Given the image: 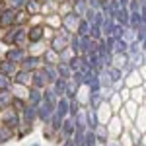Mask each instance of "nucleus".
Segmentation results:
<instances>
[{
  "mask_svg": "<svg viewBox=\"0 0 146 146\" xmlns=\"http://www.w3.org/2000/svg\"><path fill=\"white\" fill-rule=\"evenodd\" d=\"M25 27L27 25H12L8 29H4V33L0 37V43L6 47L18 45V47H25L27 45V35H25Z\"/></svg>",
  "mask_w": 146,
  "mask_h": 146,
  "instance_id": "obj_1",
  "label": "nucleus"
},
{
  "mask_svg": "<svg viewBox=\"0 0 146 146\" xmlns=\"http://www.w3.org/2000/svg\"><path fill=\"white\" fill-rule=\"evenodd\" d=\"M0 125L2 127H8V129H12L16 133L22 127V117H20V113L14 111L12 107H6V109L0 111Z\"/></svg>",
  "mask_w": 146,
  "mask_h": 146,
  "instance_id": "obj_2",
  "label": "nucleus"
},
{
  "mask_svg": "<svg viewBox=\"0 0 146 146\" xmlns=\"http://www.w3.org/2000/svg\"><path fill=\"white\" fill-rule=\"evenodd\" d=\"M25 35H27V45H39L45 39V25L43 23H29L25 27Z\"/></svg>",
  "mask_w": 146,
  "mask_h": 146,
  "instance_id": "obj_3",
  "label": "nucleus"
},
{
  "mask_svg": "<svg viewBox=\"0 0 146 146\" xmlns=\"http://www.w3.org/2000/svg\"><path fill=\"white\" fill-rule=\"evenodd\" d=\"M123 82H125V88H129V90L144 86V68H140V72H138V68H133L129 74L123 76Z\"/></svg>",
  "mask_w": 146,
  "mask_h": 146,
  "instance_id": "obj_4",
  "label": "nucleus"
},
{
  "mask_svg": "<svg viewBox=\"0 0 146 146\" xmlns=\"http://www.w3.org/2000/svg\"><path fill=\"white\" fill-rule=\"evenodd\" d=\"M25 55H27V47L12 45V47H8V49L4 51V56H2V58H6V60H10V62H16V64H20Z\"/></svg>",
  "mask_w": 146,
  "mask_h": 146,
  "instance_id": "obj_5",
  "label": "nucleus"
},
{
  "mask_svg": "<svg viewBox=\"0 0 146 146\" xmlns=\"http://www.w3.org/2000/svg\"><path fill=\"white\" fill-rule=\"evenodd\" d=\"M16 18H18V10L6 6L4 12H2V16H0V29L4 31V29L12 27V25H16Z\"/></svg>",
  "mask_w": 146,
  "mask_h": 146,
  "instance_id": "obj_6",
  "label": "nucleus"
},
{
  "mask_svg": "<svg viewBox=\"0 0 146 146\" xmlns=\"http://www.w3.org/2000/svg\"><path fill=\"white\" fill-rule=\"evenodd\" d=\"M55 113V103H49V101L41 100V103L37 105V121L47 123L51 119V115Z\"/></svg>",
  "mask_w": 146,
  "mask_h": 146,
  "instance_id": "obj_7",
  "label": "nucleus"
},
{
  "mask_svg": "<svg viewBox=\"0 0 146 146\" xmlns=\"http://www.w3.org/2000/svg\"><path fill=\"white\" fill-rule=\"evenodd\" d=\"M41 64H43V62H41V56H39V55H31V53H27L18 66L23 68V70H27V72H33V70H37V68H41Z\"/></svg>",
  "mask_w": 146,
  "mask_h": 146,
  "instance_id": "obj_8",
  "label": "nucleus"
},
{
  "mask_svg": "<svg viewBox=\"0 0 146 146\" xmlns=\"http://www.w3.org/2000/svg\"><path fill=\"white\" fill-rule=\"evenodd\" d=\"M78 20H80V16L76 14V12H68V14H64V16H60V27L66 29V31H70V33H74Z\"/></svg>",
  "mask_w": 146,
  "mask_h": 146,
  "instance_id": "obj_9",
  "label": "nucleus"
},
{
  "mask_svg": "<svg viewBox=\"0 0 146 146\" xmlns=\"http://www.w3.org/2000/svg\"><path fill=\"white\" fill-rule=\"evenodd\" d=\"M20 117H22V125H29V127H33V123L37 121V107L27 103V105L22 109Z\"/></svg>",
  "mask_w": 146,
  "mask_h": 146,
  "instance_id": "obj_10",
  "label": "nucleus"
},
{
  "mask_svg": "<svg viewBox=\"0 0 146 146\" xmlns=\"http://www.w3.org/2000/svg\"><path fill=\"white\" fill-rule=\"evenodd\" d=\"M12 84L29 88V84H31V72H27V70H23V68H18L16 74L12 76Z\"/></svg>",
  "mask_w": 146,
  "mask_h": 146,
  "instance_id": "obj_11",
  "label": "nucleus"
},
{
  "mask_svg": "<svg viewBox=\"0 0 146 146\" xmlns=\"http://www.w3.org/2000/svg\"><path fill=\"white\" fill-rule=\"evenodd\" d=\"M29 86H31V88H37V90H43V88L49 86V80H47L45 72H43L41 68H37V70L31 72V84H29Z\"/></svg>",
  "mask_w": 146,
  "mask_h": 146,
  "instance_id": "obj_12",
  "label": "nucleus"
},
{
  "mask_svg": "<svg viewBox=\"0 0 146 146\" xmlns=\"http://www.w3.org/2000/svg\"><path fill=\"white\" fill-rule=\"evenodd\" d=\"M96 115H98V121L101 125H107V121L113 117V111H111V107H109V103L107 101H101L100 107L96 109Z\"/></svg>",
  "mask_w": 146,
  "mask_h": 146,
  "instance_id": "obj_13",
  "label": "nucleus"
},
{
  "mask_svg": "<svg viewBox=\"0 0 146 146\" xmlns=\"http://www.w3.org/2000/svg\"><path fill=\"white\" fill-rule=\"evenodd\" d=\"M140 23H146V12H129V25L131 29H136Z\"/></svg>",
  "mask_w": 146,
  "mask_h": 146,
  "instance_id": "obj_14",
  "label": "nucleus"
},
{
  "mask_svg": "<svg viewBox=\"0 0 146 146\" xmlns=\"http://www.w3.org/2000/svg\"><path fill=\"white\" fill-rule=\"evenodd\" d=\"M94 135H96V140H98V146H103L109 142V133H107V127L105 125H98L94 129Z\"/></svg>",
  "mask_w": 146,
  "mask_h": 146,
  "instance_id": "obj_15",
  "label": "nucleus"
},
{
  "mask_svg": "<svg viewBox=\"0 0 146 146\" xmlns=\"http://www.w3.org/2000/svg\"><path fill=\"white\" fill-rule=\"evenodd\" d=\"M43 100V96H41V90H37V88H27V94H25V103H29V105H39Z\"/></svg>",
  "mask_w": 146,
  "mask_h": 146,
  "instance_id": "obj_16",
  "label": "nucleus"
},
{
  "mask_svg": "<svg viewBox=\"0 0 146 146\" xmlns=\"http://www.w3.org/2000/svg\"><path fill=\"white\" fill-rule=\"evenodd\" d=\"M68 105H70V100H66L64 96L62 98H58L56 100V103H55V113L58 115V117H68Z\"/></svg>",
  "mask_w": 146,
  "mask_h": 146,
  "instance_id": "obj_17",
  "label": "nucleus"
},
{
  "mask_svg": "<svg viewBox=\"0 0 146 146\" xmlns=\"http://www.w3.org/2000/svg\"><path fill=\"white\" fill-rule=\"evenodd\" d=\"M113 20H115L117 25L127 27V25H129V10H127V8H117L115 14H113Z\"/></svg>",
  "mask_w": 146,
  "mask_h": 146,
  "instance_id": "obj_18",
  "label": "nucleus"
},
{
  "mask_svg": "<svg viewBox=\"0 0 146 146\" xmlns=\"http://www.w3.org/2000/svg\"><path fill=\"white\" fill-rule=\"evenodd\" d=\"M39 56H41V62H43V64H58V55H56L55 51H51L49 47H45L43 53Z\"/></svg>",
  "mask_w": 146,
  "mask_h": 146,
  "instance_id": "obj_19",
  "label": "nucleus"
},
{
  "mask_svg": "<svg viewBox=\"0 0 146 146\" xmlns=\"http://www.w3.org/2000/svg\"><path fill=\"white\" fill-rule=\"evenodd\" d=\"M18 64L16 62H10V60H6V58H0V72L2 74H6V76H14L16 74V70H18Z\"/></svg>",
  "mask_w": 146,
  "mask_h": 146,
  "instance_id": "obj_20",
  "label": "nucleus"
},
{
  "mask_svg": "<svg viewBox=\"0 0 146 146\" xmlns=\"http://www.w3.org/2000/svg\"><path fill=\"white\" fill-rule=\"evenodd\" d=\"M41 10V4L37 2V0H25V4H23V12L31 18V16H37Z\"/></svg>",
  "mask_w": 146,
  "mask_h": 146,
  "instance_id": "obj_21",
  "label": "nucleus"
},
{
  "mask_svg": "<svg viewBox=\"0 0 146 146\" xmlns=\"http://www.w3.org/2000/svg\"><path fill=\"white\" fill-rule=\"evenodd\" d=\"M86 129H90V131H94L98 125H100V121H98V115H96V109H86Z\"/></svg>",
  "mask_w": 146,
  "mask_h": 146,
  "instance_id": "obj_22",
  "label": "nucleus"
},
{
  "mask_svg": "<svg viewBox=\"0 0 146 146\" xmlns=\"http://www.w3.org/2000/svg\"><path fill=\"white\" fill-rule=\"evenodd\" d=\"M66 82L68 80H62V78H56L53 84H51V90L55 92L56 98H62L64 96V90H66Z\"/></svg>",
  "mask_w": 146,
  "mask_h": 146,
  "instance_id": "obj_23",
  "label": "nucleus"
},
{
  "mask_svg": "<svg viewBox=\"0 0 146 146\" xmlns=\"http://www.w3.org/2000/svg\"><path fill=\"white\" fill-rule=\"evenodd\" d=\"M41 70L45 72L47 80H49V86L58 78V74H56V64H41Z\"/></svg>",
  "mask_w": 146,
  "mask_h": 146,
  "instance_id": "obj_24",
  "label": "nucleus"
},
{
  "mask_svg": "<svg viewBox=\"0 0 146 146\" xmlns=\"http://www.w3.org/2000/svg\"><path fill=\"white\" fill-rule=\"evenodd\" d=\"M125 64H129V56H127V53H113V62H111V66L123 68Z\"/></svg>",
  "mask_w": 146,
  "mask_h": 146,
  "instance_id": "obj_25",
  "label": "nucleus"
},
{
  "mask_svg": "<svg viewBox=\"0 0 146 146\" xmlns=\"http://www.w3.org/2000/svg\"><path fill=\"white\" fill-rule=\"evenodd\" d=\"M113 27H115V20L113 18H103V22H101L100 29H101V35L103 37H107V35H111Z\"/></svg>",
  "mask_w": 146,
  "mask_h": 146,
  "instance_id": "obj_26",
  "label": "nucleus"
},
{
  "mask_svg": "<svg viewBox=\"0 0 146 146\" xmlns=\"http://www.w3.org/2000/svg\"><path fill=\"white\" fill-rule=\"evenodd\" d=\"M72 2V12H76L80 18L84 16V12L88 10V0H70Z\"/></svg>",
  "mask_w": 146,
  "mask_h": 146,
  "instance_id": "obj_27",
  "label": "nucleus"
},
{
  "mask_svg": "<svg viewBox=\"0 0 146 146\" xmlns=\"http://www.w3.org/2000/svg\"><path fill=\"white\" fill-rule=\"evenodd\" d=\"M68 49H70L74 55H80V35L70 33V37H68Z\"/></svg>",
  "mask_w": 146,
  "mask_h": 146,
  "instance_id": "obj_28",
  "label": "nucleus"
},
{
  "mask_svg": "<svg viewBox=\"0 0 146 146\" xmlns=\"http://www.w3.org/2000/svg\"><path fill=\"white\" fill-rule=\"evenodd\" d=\"M78 92H80V86L72 84V82L68 80V82H66V90H64V98H66V100H76Z\"/></svg>",
  "mask_w": 146,
  "mask_h": 146,
  "instance_id": "obj_29",
  "label": "nucleus"
},
{
  "mask_svg": "<svg viewBox=\"0 0 146 146\" xmlns=\"http://www.w3.org/2000/svg\"><path fill=\"white\" fill-rule=\"evenodd\" d=\"M16 136V133L12 131V129H8V127H2L0 125V144H6L8 140H12Z\"/></svg>",
  "mask_w": 146,
  "mask_h": 146,
  "instance_id": "obj_30",
  "label": "nucleus"
},
{
  "mask_svg": "<svg viewBox=\"0 0 146 146\" xmlns=\"http://www.w3.org/2000/svg\"><path fill=\"white\" fill-rule=\"evenodd\" d=\"M88 29H90V23L86 22L84 18H80L78 23H76V29H74V33L80 35V37H84V35H88Z\"/></svg>",
  "mask_w": 146,
  "mask_h": 146,
  "instance_id": "obj_31",
  "label": "nucleus"
},
{
  "mask_svg": "<svg viewBox=\"0 0 146 146\" xmlns=\"http://www.w3.org/2000/svg\"><path fill=\"white\" fill-rule=\"evenodd\" d=\"M10 101H12V92L10 90H2L0 92V111L10 107Z\"/></svg>",
  "mask_w": 146,
  "mask_h": 146,
  "instance_id": "obj_32",
  "label": "nucleus"
},
{
  "mask_svg": "<svg viewBox=\"0 0 146 146\" xmlns=\"http://www.w3.org/2000/svg\"><path fill=\"white\" fill-rule=\"evenodd\" d=\"M27 103H25V100L23 98H18V96H12V101H10V107L14 109V111H18V113H22V109L25 107Z\"/></svg>",
  "mask_w": 146,
  "mask_h": 146,
  "instance_id": "obj_33",
  "label": "nucleus"
},
{
  "mask_svg": "<svg viewBox=\"0 0 146 146\" xmlns=\"http://www.w3.org/2000/svg\"><path fill=\"white\" fill-rule=\"evenodd\" d=\"M45 125H49L55 133H58V129H60V125H62V117H58L56 113H53V115H51V119H49Z\"/></svg>",
  "mask_w": 146,
  "mask_h": 146,
  "instance_id": "obj_34",
  "label": "nucleus"
},
{
  "mask_svg": "<svg viewBox=\"0 0 146 146\" xmlns=\"http://www.w3.org/2000/svg\"><path fill=\"white\" fill-rule=\"evenodd\" d=\"M84 146H98L96 135H94V131H90V129L84 131Z\"/></svg>",
  "mask_w": 146,
  "mask_h": 146,
  "instance_id": "obj_35",
  "label": "nucleus"
},
{
  "mask_svg": "<svg viewBox=\"0 0 146 146\" xmlns=\"http://www.w3.org/2000/svg\"><path fill=\"white\" fill-rule=\"evenodd\" d=\"M127 47H129V43L125 41L123 37H121V39H115V43H113V51H111V53H127Z\"/></svg>",
  "mask_w": 146,
  "mask_h": 146,
  "instance_id": "obj_36",
  "label": "nucleus"
},
{
  "mask_svg": "<svg viewBox=\"0 0 146 146\" xmlns=\"http://www.w3.org/2000/svg\"><path fill=\"white\" fill-rule=\"evenodd\" d=\"M56 74H58V78H62V80H70V74H72V72H70V68H68L66 64H60V62H58V64H56Z\"/></svg>",
  "mask_w": 146,
  "mask_h": 146,
  "instance_id": "obj_37",
  "label": "nucleus"
},
{
  "mask_svg": "<svg viewBox=\"0 0 146 146\" xmlns=\"http://www.w3.org/2000/svg\"><path fill=\"white\" fill-rule=\"evenodd\" d=\"M107 74H109L111 82H119V80H123V72H121V68L107 66Z\"/></svg>",
  "mask_w": 146,
  "mask_h": 146,
  "instance_id": "obj_38",
  "label": "nucleus"
},
{
  "mask_svg": "<svg viewBox=\"0 0 146 146\" xmlns=\"http://www.w3.org/2000/svg\"><path fill=\"white\" fill-rule=\"evenodd\" d=\"M98 56H100V64H101L103 68L111 66V62H113V53H98Z\"/></svg>",
  "mask_w": 146,
  "mask_h": 146,
  "instance_id": "obj_39",
  "label": "nucleus"
},
{
  "mask_svg": "<svg viewBox=\"0 0 146 146\" xmlns=\"http://www.w3.org/2000/svg\"><path fill=\"white\" fill-rule=\"evenodd\" d=\"M88 37H92L94 41H100L101 37V29H100V25H94V23H90V29H88Z\"/></svg>",
  "mask_w": 146,
  "mask_h": 146,
  "instance_id": "obj_40",
  "label": "nucleus"
},
{
  "mask_svg": "<svg viewBox=\"0 0 146 146\" xmlns=\"http://www.w3.org/2000/svg\"><path fill=\"white\" fill-rule=\"evenodd\" d=\"M82 111V105H80L76 100H70V105H68V117H74Z\"/></svg>",
  "mask_w": 146,
  "mask_h": 146,
  "instance_id": "obj_41",
  "label": "nucleus"
},
{
  "mask_svg": "<svg viewBox=\"0 0 146 146\" xmlns=\"http://www.w3.org/2000/svg\"><path fill=\"white\" fill-rule=\"evenodd\" d=\"M10 88H12V78L0 72V92L2 90H10Z\"/></svg>",
  "mask_w": 146,
  "mask_h": 146,
  "instance_id": "obj_42",
  "label": "nucleus"
},
{
  "mask_svg": "<svg viewBox=\"0 0 146 146\" xmlns=\"http://www.w3.org/2000/svg\"><path fill=\"white\" fill-rule=\"evenodd\" d=\"M82 78H84V72H82V70H74V72L70 74V82L76 84V86H80V88H82Z\"/></svg>",
  "mask_w": 146,
  "mask_h": 146,
  "instance_id": "obj_43",
  "label": "nucleus"
},
{
  "mask_svg": "<svg viewBox=\"0 0 146 146\" xmlns=\"http://www.w3.org/2000/svg\"><path fill=\"white\" fill-rule=\"evenodd\" d=\"M74 55V53H72V51H70V49H64V51H60V53H58V62H60V64H66L68 60H70V56Z\"/></svg>",
  "mask_w": 146,
  "mask_h": 146,
  "instance_id": "obj_44",
  "label": "nucleus"
},
{
  "mask_svg": "<svg viewBox=\"0 0 146 146\" xmlns=\"http://www.w3.org/2000/svg\"><path fill=\"white\" fill-rule=\"evenodd\" d=\"M6 2V6H10L14 10H23V4H25V0H4Z\"/></svg>",
  "mask_w": 146,
  "mask_h": 146,
  "instance_id": "obj_45",
  "label": "nucleus"
},
{
  "mask_svg": "<svg viewBox=\"0 0 146 146\" xmlns=\"http://www.w3.org/2000/svg\"><path fill=\"white\" fill-rule=\"evenodd\" d=\"M103 14H101L100 10H94V16H92V20H90V23H94V25H101V22H103Z\"/></svg>",
  "mask_w": 146,
  "mask_h": 146,
  "instance_id": "obj_46",
  "label": "nucleus"
},
{
  "mask_svg": "<svg viewBox=\"0 0 146 146\" xmlns=\"http://www.w3.org/2000/svg\"><path fill=\"white\" fill-rule=\"evenodd\" d=\"M60 146H74V142H72V138H66V140L60 142Z\"/></svg>",
  "mask_w": 146,
  "mask_h": 146,
  "instance_id": "obj_47",
  "label": "nucleus"
},
{
  "mask_svg": "<svg viewBox=\"0 0 146 146\" xmlns=\"http://www.w3.org/2000/svg\"><path fill=\"white\" fill-rule=\"evenodd\" d=\"M4 8H6V2L2 0V2H0V16H2V12H4Z\"/></svg>",
  "mask_w": 146,
  "mask_h": 146,
  "instance_id": "obj_48",
  "label": "nucleus"
},
{
  "mask_svg": "<svg viewBox=\"0 0 146 146\" xmlns=\"http://www.w3.org/2000/svg\"><path fill=\"white\" fill-rule=\"evenodd\" d=\"M37 2H45V0H37Z\"/></svg>",
  "mask_w": 146,
  "mask_h": 146,
  "instance_id": "obj_49",
  "label": "nucleus"
},
{
  "mask_svg": "<svg viewBox=\"0 0 146 146\" xmlns=\"http://www.w3.org/2000/svg\"><path fill=\"white\" fill-rule=\"evenodd\" d=\"M31 146H39V144H31Z\"/></svg>",
  "mask_w": 146,
  "mask_h": 146,
  "instance_id": "obj_50",
  "label": "nucleus"
},
{
  "mask_svg": "<svg viewBox=\"0 0 146 146\" xmlns=\"http://www.w3.org/2000/svg\"><path fill=\"white\" fill-rule=\"evenodd\" d=\"M0 2H2V0H0Z\"/></svg>",
  "mask_w": 146,
  "mask_h": 146,
  "instance_id": "obj_51",
  "label": "nucleus"
},
{
  "mask_svg": "<svg viewBox=\"0 0 146 146\" xmlns=\"http://www.w3.org/2000/svg\"><path fill=\"white\" fill-rule=\"evenodd\" d=\"M56 2H58V0H56Z\"/></svg>",
  "mask_w": 146,
  "mask_h": 146,
  "instance_id": "obj_52",
  "label": "nucleus"
}]
</instances>
